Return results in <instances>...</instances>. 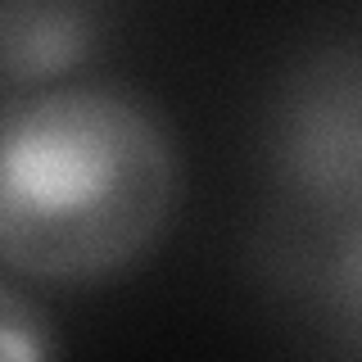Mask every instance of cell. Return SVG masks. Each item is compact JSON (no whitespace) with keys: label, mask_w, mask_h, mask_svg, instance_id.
Wrapping results in <instances>:
<instances>
[{"label":"cell","mask_w":362,"mask_h":362,"mask_svg":"<svg viewBox=\"0 0 362 362\" xmlns=\"http://www.w3.org/2000/svg\"><path fill=\"white\" fill-rule=\"evenodd\" d=\"M181 158L154 105L105 82L0 105V267L37 286H105L163 245Z\"/></svg>","instance_id":"6da1fadb"},{"label":"cell","mask_w":362,"mask_h":362,"mask_svg":"<svg viewBox=\"0 0 362 362\" xmlns=\"http://www.w3.org/2000/svg\"><path fill=\"white\" fill-rule=\"evenodd\" d=\"M95 9L82 0H0V82L14 90L59 86L90 64Z\"/></svg>","instance_id":"7a4b0ae2"},{"label":"cell","mask_w":362,"mask_h":362,"mask_svg":"<svg viewBox=\"0 0 362 362\" xmlns=\"http://www.w3.org/2000/svg\"><path fill=\"white\" fill-rule=\"evenodd\" d=\"M335 141H344V173L349 186H362V68H335L294 100L290 113V158L308 173L317 186L326 177V163L335 154Z\"/></svg>","instance_id":"3957f363"},{"label":"cell","mask_w":362,"mask_h":362,"mask_svg":"<svg viewBox=\"0 0 362 362\" xmlns=\"http://www.w3.org/2000/svg\"><path fill=\"white\" fill-rule=\"evenodd\" d=\"M0 358L14 362L59 358V331H54V317L45 313V303L5 286V281H0Z\"/></svg>","instance_id":"277c9868"}]
</instances>
